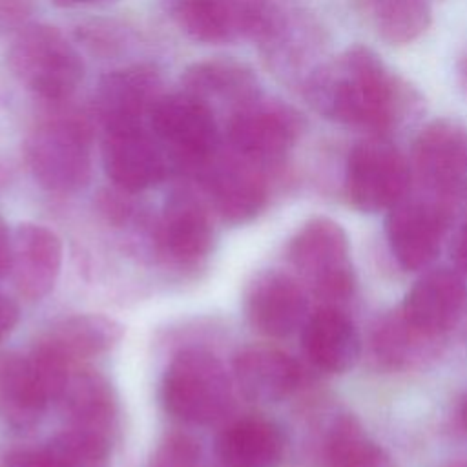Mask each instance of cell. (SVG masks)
<instances>
[{
  "mask_svg": "<svg viewBox=\"0 0 467 467\" xmlns=\"http://www.w3.org/2000/svg\"><path fill=\"white\" fill-rule=\"evenodd\" d=\"M303 89L319 115L370 137H387L421 109V95L365 46L321 62Z\"/></svg>",
  "mask_w": 467,
  "mask_h": 467,
  "instance_id": "cell-1",
  "label": "cell"
},
{
  "mask_svg": "<svg viewBox=\"0 0 467 467\" xmlns=\"http://www.w3.org/2000/svg\"><path fill=\"white\" fill-rule=\"evenodd\" d=\"M164 409L186 423L206 425L232 407V381L208 350L184 348L168 365L161 387Z\"/></svg>",
  "mask_w": 467,
  "mask_h": 467,
  "instance_id": "cell-2",
  "label": "cell"
},
{
  "mask_svg": "<svg viewBox=\"0 0 467 467\" xmlns=\"http://www.w3.org/2000/svg\"><path fill=\"white\" fill-rule=\"evenodd\" d=\"M7 64L13 75L46 100L67 99L84 78V64L67 38L51 26L35 24L13 40Z\"/></svg>",
  "mask_w": 467,
  "mask_h": 467,
  "instance_id": "cell-3",
  "label": "cell"
},
{
  "mask_svg": "<svg viewBox=\"0 0 467 467\" xmlns=\"http://www.w3.org/2000/svg\"><path fill=\"white\" fill-rule=\"evenodd\" d=\"M26 159L35 179L51 192H77L91 177L89 126L71 115L40 122L26 140Z\"/></svg>",
  "mask_w": 467,
  "mask_h": 467,
  "instance_id": "cell-4",
  "label": "cell"
},
{
  "mask_svg": "<svg viewBox=\"0 0 467 467\" xmlns=\"http://www.w3.org/2000/svg\"><path fill=\"white\" fill-rule=\"evenodd\" d=\"M164 5L181 31L202 44L266 42L281 22L266 0H164Z\"/></svg>",
  "mask_w": 467,
  "mask_h": 467,
  "instance_id": "cell-5",
  "label": "cell"
},
{
  "mask_svg": "<svg viewBox=\"0 0 467 467\" xmlns=\"http://www.w3.org/2000/svg\"><path fill=\"white\" fill-rule=\"evenodd\" d=\"M288 257L319 299L334 305L352 296L356 279L348 259V237L336 221L316 217L305 223L290 241Z\"/></svg>",
  "mask_w": 467,
  "mask_h": 467,
  "instance_id": "cell-6",
  "label": "cell"
},
{
  "mask_svg": "<svg viewBox=\"0 0 467 467\" xmlns=\"http://www.w3.org/2000/svg\"><path fill=\"white\" fill-rule=\"evenodd\" d=\"M410 186V168L403 153L385 137H368L348 153L345 193L361 212L390 210Z\"/></svg>",
  "mask_w": 467,
  "mask_h": 467,
  "instance_id": "cell-7",
  "label": "cell"
},
{
  "mask_svg": "<svg viewBox=\"0 0 467 467\" xmlns=\"http://www.w3.org/2000/svg\"><path fill=\"white\" fill-rule=\"evenodd\" d=\"M148 117L155 139L179 162L202 168L213 157L219 130L210 104L186 91L161 95Z\"/></svg>",
  "mask_w": 467,
  "mask_h": 467,
  "instance_id": "cell-8",
  "label": "cell"
},
{
  "mask_svg": "<svg viewBox=\"0 0 467 467\" xmlns=\"http://www.w3.org/2000/svg\"><path fill=\"white\" fill-rule=\"evenodd\" d=\"M303 130L301 115L279 102L261 97L234 109L228 139L234 151L259 166L281 161Z\"/></svg>",
  "mask_w": 467,
  "mask_h": 467,
  "instance_id": "cell-9",
  "label": "cell"
},
{
  "mask_svg": "<svg viewBox=\"0 0 467 467\" xmlns=\"http://www.w3.org/2000/svg\"><path fill=\"white\" fill-rule=\"evenodd\" d=\"M451 223L447 195L403 197L389 210L385 232L390 250L405 270L425 268L440 252Z\"/></svg>",
  "mask_w": 467,
  "mask_h": 467,
  "instance_id": "cell-10",
  "label": "cell"
},
{
  "mask_svg": "<svg viewBox=\"0 0 467 467\" xmlns=\"http://www.w3.org/2000/svg\"><path fill=\"white\" fill-rule=\"evenodd\" d=\"M106 175L122 192H142L166 175V153L142 124L106 128L102 140Z\"/></svg>",
  "mask_w": 467,
  "mask_h": 467,
  "instance_id": "cell-11",
  "label": "cell"
},
{
  "mask_svg": "<svg viewBox=\"0 0 467 467\" xmlns=\"http://www.w3.org/2000/svg\"><path fill=\"white\" fill-rule=\"evenodd\" d=\"M412 161L434 193L451 197L467 181V128L451 119L431 120L414 139Z\"/></svg>",
  "mask_w": 467,
  "mask_h": 467,
  "instance_id": "cell-12",
  "label": "cell"
},
{
  "mask_svg": "<svg viewBox=\"0 0 467 467\" xmlns=\"http://www.w3.org/2000/svg\"><path fill=\"white\" fill-rule=\"evenodd\" d=\"M308 301L303 286L288 274L265 270L254 277L244 296L250 325L268 336L285 337L306 321Z\"/></svg>",
  "mask_w": 467,
  "mask_h": 467,
  "instance_id": "cell-13",
  "label": "cell"
},
{
  "mask_svg": "<svg viewBox=\"0 0 467 467\" xmlns=\"http://www.w3.org/2000/svg\"><path fill=\"white\" fill-rule=\"evenodd\" d=\"M212 161L213 157L202 166V179L217 213L232 224L254 219L268 197L263 166L241 155L228 161Z\"/></svg>",
  "mask_w": 467,
  "mask_h": 467,
  "instance_id": "cell-14",
  "label": "cell"
},
{
  "mask_svg": "<svg viewBox=\"0 0 467 467\" xmlns=\"http://www.w3.org/2000/svg\"><path fill=\"white\" fill-rule=\"evenodd\" d=\"M467 308V285L460 272L436 268L409 290L401 312L423 334L436 337L458 325Z\"/></svg>",
  "mask_w": 467,
  "mask_h": 467,
  "instance_id": "cell-15",
  "label": "cell"
},
{
  "mask_svg": "<svg viewBox=\"0 0 467 467\" xmlns=\"http://www.w3.org/2000/svg\"><path fill=\"white\" fill-rule=\"evenodd\" d=\"M157 234L164 255L179 265L199 263L213 244V224L208 208L188 190L170 195Z\"/></svg>",
  "mask_w": 467,
  "mask_h": 467,
  "instance_id": "cell-16",
  "label": "cell"
},
{
  "mask_svg": "<svg viewBox=\"0 0 467 467\" xmlns=\"http://www.w3.org/2000/svg\"><path fill=\"white\" fill-rule=\"evenodd\" d=\"M161 97V77L153 66L135 64L106 73L97 88V111L104 128L142 124Z\"/></svg>",
  "mask_w": 467,
  "mask_h": 467,
  "instance_id": "cell-17",
  "label": "cell"
},
{
  "mask_svg": "<svg viewBox=\"0 0 467 467\" xmlns=\"http://www.w3.org/2000/svg\"><path fill=\"white\" fill-rule=\"evenodd\" d=\"M62 266V243L58 235L35 223L18 224L13 232L11 275L15 288L27 299L47 296Z\"/></svg>",
  "mask_w": 467,
  "mask_h": 467,
  "instance_id": "cell-18",
  "label": "cell"
},
{
  "mask_svg": "<svg viewBox=\"0 0 467 467\" xmlns=\"http://www.w3.org/2000/svg\"><path fill=\"white\" fill-rule=\"evenodd\" d=\"M234 378L246 398L272 403L285 400L297 389L301 367L281 348L248 345L234 358Z\"/></svg>",
  "mask_w": 467,
  "mask_h": 467,
  "instance_id": "cell-19",
  "label": "cell"
},
{
  "mask_svg": "<svg viewBox=\"0 0 467 467\" xmlns=\"http://www.w3.org/2000/svg\"><path fill=\"white\" fill-rule=\"evenodd\" d=\"M303 348L325 372H345L359 358L361 341L354 323L334 305H325L303 325Z\"/></svg>",
  "mask_w": 467,
  "mask_h": 467,
  "instance_id": "cell-20",
  "label": "cell"
},
{
  "mask_svg": "<svg viewBox=\"0 0 467 467\" xmlns=\"http://www.w3.org/2000/svg\"><path fill=\"white\" fill-rule=\"evenodd\" d=\"M215 449L223 467H279L285 436L274 421L246 416L223 429Z\"/></svg>",
  "mask_w": 467,
  "mask_h": 467,
  "instance_id": "cell-21",
  "label": "cell"
},
{
  "mask_svg": "<svg viewBox=\"0 0 467 467\" xmlns=\"http://www.w3.org/2000/svg\"><path fill=\"white\" fill-rule=\"evenodd\" d=\"M69 427L109 438L117 420V396L109 381L97 370H73L58 398Z\"/></svg>",
  "mask_w": 467,
  "mask_h": 467,
  "instance_id": "cell-22",
  "label": "cell"
},
{
  "mask_svg": "<svg viewBox=\"0 0 467 467\" xmlns=\"http://www.w3.org/2000/svg\"><path fill=\"white\" fill-rule=\"evenodd\" d=\"M124 327L104 314H77L51 325L38 339L69 365L111 350L122 337Z\"/></svg>",
  "mask_w": 467,
  "mask_h": 467,
  "instance_id": "cell-23",
  "label": "cell"
},
{
  "mask_svg": "<svg viewBox=\"0 0 467 467\" xmlns=\"http://www.w3.org/2000/svg\"><path fill=\"white\" fill-rule=\"evenodd\" d=\"M182 91L202 102H234L235 109L259 97L254 71L232 58H210L188 66L181 77Z\"/></svg>",
  "mask_w": 467,
  "mask_h": 467,
  "instance_id": "cell-24",
  "label": "cell"
},
{
  "mask_svg": "<svg viewBox=\"0 0 467 467\" xmlns=\"http://www.w3.org/2000/svg\"><path fill=\"white\" fill-rule=\"evenodd\" d=\"M51 401L29 356L0 363V416L15 429L33 427Z\"/></svg>",
  "mask_w": 467,
  "mask_h": 467,
  "instance_id": "cell-25",
  "label": "cell"
},
{
  "mask_svg": "<svg viewBox=\"0 0 467 467\" xmlns=\"http://www.w3.org/2000/svg\"><path fill=\"white\" fill-rule=\"evenodd\" d=\"M359 5L378 36L392 46L418 40L431 24L427 0H359Z\"/></svg>",
  "mask_w": 467,
  "mask_h": 467,
  "instance_id": "cell-26",
  "label": "cell"
},
{
  "mask_svg": "<svg viewBox=\"0 0 467 467\" xmlns=\"http://www.w3.org/2000/svg\"><path fill=\"white\" fill-rule=\"evenodd\" d=\"M327 467H394L390 456L374 443L352 416H339L325 443Z\"/></svg>",
  "mask_w": 467,
  "mask_h": 467,
  "instance_id": "cell-27",
  "label": "cell"
},
{
  "mask_svg": "<svg viewBox=\"0 0 467 467\" xmlns=\"http://www.w3.org/2000/svg\"><path fill=\"white\" fill-rule=\"evenodd\" d=\"M429 339L432 337L410 325L400 310L379 321L374 330L372 348L383 365L401 368L423 356Z\"/></svg>",
  "mask_w": 467,
  "mask_h": 467,
  "instance_id": "cell-28",
  "label": "cell"
},
{
  "mask_svg": "<svg viewBox=\"0 0 467 467\" xmlns=\"http://www.w3.org/2000/svg\"><path fill=\"white\" fill-rule=\"evenodd\" d=\"M57 467H109V438L67 427L46 447Z\"/></svg>",
  "mask_w": 467,
  "mask_h": 467,
  "instance_id": "cell-29",
  "label": "cell"
},
{
  "mask_svg": "<svg viewBox=\"0 0 467 467\" xmlns=\"http://www.w3.org/2000/svg\"><path fill=\"white\" fill-rule=\"evenodd\" d=\"M199 458V441L186 432L173 431L161 438L150 456L148 467H197Z\"/></svg>",
  "mask_w": 467,
  "mask_h": 467,
  "instance_id": "cell-30",
  "label": "cell"
},
{
  "mask_svg": "<svg viewBox=\"0 0 467 467\" xmlns=\"http://www.w3.org/2000/svg\"><path fill=\"white\" fill-rule=\"evenodd\" d=\"M4 467H57V463L51 458L47 449H40V451H15L5 458Z\"/></svg>",
  "mask_w": 467,
  "mask_h": 467,
  "instance_id": "cell-31",
  "label": "cell"
},
{
  "mask_svg": "<svg viewBox=\"0 0 467 467\" xmlns=\"http://www.w3.org/2000/svg\"><path fill=\"white\" fill-rule=\"evenodd\" d=\"M18 321L16 303L0 292V341L15 328Z\"/></svg>",
  "mask_w": 467,
  "mask_h": 467,
  "instance_id": "cell-32",
  "label": "cell"
},
{
  "mask_svg": "<svg viewBox=\"0 0 467 467\" xmlns=\"http://www.w3.org/2000/svg\"><path fill=\"white\" fill-rule=\"evenodd\" d=\"M13 259V234L0 217V279L11 272Z\"/></svg>",
  "mask_w": 467,
  "mask_h": 467,
  "instance_id": "cell-33",
  "label": "cell"
},
{
  "mask_svg": "<svg viewBox=\"0 0 467 467\" xmlns=\"http://www.w3.org/2000/svg\"><path fill=\"white\" fill-rule=\"evenodd\" d=\"M454 263L463 277H467V224L458 232L454 239V248H452Z\"/></svg>",
  "mask_w": 467,
  "mask_h": 467,
  "instance_id": "cell-34",
  "label": "cell"
},
{
  "mask_svg": "<svg viewBox=\"0 0 467 467\" xmlns=\"http://www.w3.org/2000/svg\"><path fill=\"white\" fill-rule=\"evenodd\" d=\"M117 0H53L58 7H80V5H106Z\"/></svg>",
  "mask_w": 467,
  "mask_h": 467,
  "instance_id": "cell-35",
  "label": "cell"
},
{
  "mask_svg": "<svg viewBox=\"0 0 467 467\" xmlns=\"http://www.w3.org/2000/svg\"><path fill=\"white\" fill-rule=\"evenodd\" d=\"M456 75H458V82H460L462 91L467 95V53L458 60Z\"/></svg>",
  "mask_w": 467,
  "mask_h": 467,
  "instance_id": "cell-36",
  "label": "cell"
},
{
  "mask_svg": "<svg viewBox=\"0 0 467 467\" xmlns=\"http://www.w3.org/2000/svg\"><path fill=\"white\" fill-rule=\"evenodd\" d=\"M456 420H458V425L463 432H467V394L462 396L460 403H458V409H456Z\"/></svg>",
  "mask_w": 467,
  "mask_h": 467,
  "instance_id": "cell-37",
  "label": "cell"
},
{
  "mask_svg": "<svg viewBox=\"0 0 467 467\" xmlns=\"http://www.w3.org/2000/svg\"><path fill=\"white\" fill-rule=\"evenodd\" d=\"M441 467H467V462H463V460H460V462H451V463H445V465H441Z\"/></svg>",
  "mask_w": 467,
  "mask_h": 467,
  "instance_id": "cell-38",
  "label": "cell"
}]
</instances>
